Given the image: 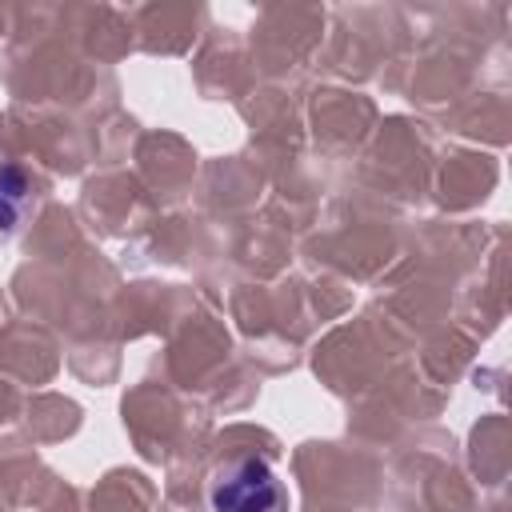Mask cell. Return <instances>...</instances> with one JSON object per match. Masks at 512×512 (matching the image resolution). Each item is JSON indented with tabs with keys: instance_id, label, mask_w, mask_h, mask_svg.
<instances>
[{
	"instance_id": "cell-2",
	"label": "cell",
	"mask_w": 512,
	"mask_h": 512,
	"mask_svg": "<svg viewBox=\"0 0 512 512\" xmlns=\"http://www.w3.org/2000/svg\"><path fill=\"white\" fill-rule=\"evenodd\" d=\"M32 204H36V200H32V180H28V172H24L16 160L0 156V244H8V240L24 228Z\"/></svg>"
},
{
	"instance_id": "cell-1",
	"label": "cell",
	"mask_w": 512,
	"mask_h": 512,
	"mask_svg": "<svg viewBox=\"0 0 512 512\" xmlns=\"http://www.w3.org/2000/svg\"><path fill=\"white\" fill-rule=\"evenodd\" d=\"M212 512H288V488L260 456H228L208 476Z\"/></svg>"
}]
</instances>
